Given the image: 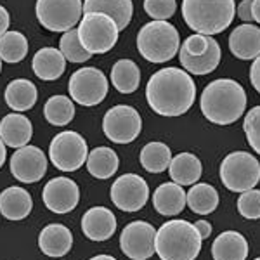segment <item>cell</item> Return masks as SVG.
<instances>
[{
    "label": "cell",
    "mask_w": 260,
    "mask_h": 260,
    "mask_svg": "<svg viewBox=\"0 0 260 260\" xmlns=\"http://www.w3.org/2000/svg\"><path fill=\"white\" fill-rule=\"evenodd\" d=\"M141 165L149 174H161L169 169L172 151L165 142H148L141 151Z\"/></svg>",
    "instance_id": "f546056e"
},
{
    "label": "cell",
    "mask_w": 260,
    "mask_h": 260,
    "mask_svg": "<svg viewBox=\"0 0 260 260\" xmlns=\"http://www.w3.org/2000/svg\"><path fill=\"white\" fill-rule=\"evenodd\" d=\"M238 212L245 219H260V189H248L241 192L238 198Z\"/></svg>",
    "instance_id": "d590c367"
},
{
    "label": "cell",
    "mask_w": 260,
    "mask_h": 260,
    "mask_svg": "<svg viewBox=\"0 0 260 260\" xmlns=\"http://www.w3.org/2000/svg\"><path fill=\"white\" fill-rule=\"evenodd\" d=\"M33 200L30 192L23 187L12 186L0 192V213L7 220H23L30 215Z\"/></svg>",
    "instance_id": "ffe728a7"
},
{
    "label": "cell",
    "mask_w": 260,
    "mask_h": 260,
    "mask_svg": "<svg viewBox=\"0 0 260 260\" xmlns=\"http://www.w3.org/2000/svg\"><path fill=\"white\" fill-rule=\"evenodd\" d=\"M201 113L215 125H231L240 120L246 110V92L241 83L231 78H219L201 92Z\"/></svg>",
    "instance_id": "7a4b0ae2"
},
{
    "label": "cell",
    "mask_w": 260,
    "mask_h": 260,
    "mask_svg": "<svg viewBox=\"0 0 260 260\" xmlns=\"http://www.w3.org/2000/svg\"><path fill=\"white\" fill-rule=\"evenodd\" d=\"M169 172L172 182L179 186H192L196 184L203 174V167L196 154L192 153H180L170 160Z\"/></svg>",
    "instance_id": "cb8c5ba5"
},
{
    "label": "cell",
    "mask_w": 260,
    "mask_h": 260,
    "mask_svg": "<svg viewBox=\"0 0 260 260\" xmlns=\"http://www.w3.org/2000/svg\"><path fill=\"white\" fill-rule=\"evenodd\" d=\"M6 156H7L6 144H4V141L0 139V169H2V165H4V163H6Z\"/></svg>",
    "instance_id": "7bdbcfd3"
},
{
    "label": "cell",
    "mask_w": 260,
    "mask_h": 260,
    "mask_svg": "<svg viewBox=\"0 0 260 260\" xmlns=\"http://www.w3.org/2000/svg\"><path fill=\"white\" fill-rule=\"evenodd\" d=\"M73 246V234L62 224H49L39 234V248L47 257H64Z\"/></svg>",
    "instance_id": "d6986e66"
},
{
    "label": "cell",
    "mask_w": 260,
    "mask_h": 260,
    "mask_svg": "<svg viewBox=\"0 0 260 260\" xmlns=\"http://www.w3.org/2000/svg\"><path fill=\"white\" fill-rule=\"evenodd\" d=\"M111 83L121 94H132L139 89L141 71L132 59H120L111 68Z\"/></svg>",
    "instance_id": "83f0119b"
},
{
    "label": "cell",
    "mask_w": 260,
    "mask_h": 260,
    "mask_svg": "<svg viewBox=\"0 0 260 260\" xmlns=\"http://www.w3.org/2000/svg\"><path fill=\"white\" fill-rule=\"evenodd\" d=\"M78 39L89 54H106L118 42L120 28L115 19L103 12H85L78 21Z\"/></svg>",
    "instance_id": "8992f818"
},
{
    "label": "cell",
    "mask_w": 260,
    "mask_h": 260,
    "mask_svg": "<svg viewBox=\"0 0 260 260\" xmlns=\"http://www.w3.org/2000/svg\"><path fill=\"white\" fill-rule=\"evenodd\" d=\"M120 165L118 154L111 148L101 146L92 149L87 156V170L95 179H110L116 174Z\"/></svg>",
    "instance_id": "4316f807"
},
{
    "label": "cell",
    "mask_w": 260,
    "mask_h": 260,
    "mask_svg": "<svg viewBox=\"0 0 260 260\" xmlns=\"http://www.w3.org/2000/svg\"><path fill=\"white\" fill-rule=\"evenodd\" d=\"M219 174L229 191L245 192L260 182V163L246 151H234L222 160Z\"/></svg>",
    "instance_id": "52a82bcc"
},
{
    "label": "cell",
    "mask_w": 260,
    "mask_h": 260,
    "mask_svg": "<svg viewBox=\"0 0 260 260\" xmlns=\"http://www.w3.org/2000/svg\"><path fill=\"white\" fill-rule=\"evenodd\" d=\"M47 172V156L37 146H23L12 154L11 174L23 184H33L42 180Z\"/></svg>",
    "instance_id": "5bb4252c"
},
{
    "label": "cell",
    "mask_w": 260,
    "mask_h": 260,
    "mask_svg": "<svg viewBox=\"0 0 260 260\" xmlns=\"http://www.w3.org/2000/svg\"><path fill=\"white\" fill-rule=\"evenodd\" d=\"M82 231L90 241H106L116 231V217L110 208H89L82 217Z\"/></svg>",
    "instance_id": "2e32d148"
},
{
    "label": "cell",
    "mask_w": 260,
    "mask_h": 260,
    "mask_svg": "<svg viewBox=\"0 0 260 260\" xmlns=\"http://www.w3.org/2000/svg\"><path fill=\"white\" fill-rule=\"evenodd\" d=\"M37 19L49 31H68L78 24L83 12L82 0H37Z\"/></svg>",
    "instance_id": "ba28073f"
},
{
    "label": "cell",
    "mask_w": 260,
    "mask_h": 260,
    "mask_svg": "<svg viewBox=\"0 0 260 260\" xmlns=\"http://www.w3.org/2000/svg\"><path fill=\"white\" fill-rule=\"evenodd\" d=\"M144 11L151 19L167 21L177 11L175 0H144Z\"/></svg>",
    "instance_id": "8d00e7d4"
},
{
    "label": "cell",
    "mask_w": 260,
    "mask_h": 260,
    "mask_svg": "<svg viewBox=\"0 0 260 260\" xmlns=\"http://www.w3.org/2000/svg\"><path fill=\"white\" fill-rule=\"evenodd\" d=\"M194 228L198 229L201 240H208V236L212 234V225H210V222H207V220H196Z\"/></svg>",
    "instance_id": "ab89813d"
},
{
    "label": "cell",
    "mask_w": 260,
    "mask_h": 260,
    "mask_svg": "<svg viewBox=\"0 0 260 260\" xmlns=\"http://www.w3.org/2000/svg\"><path fill=\"white\" fill-rule=\"evenodd\" d=\"M229 50L241 61L260 56V28L255 24H240L229 35Z\"/></svg>",
    "instance_id": "e0dca14e"
},
{
    "label": "cell",
    "mask_w": 260,
    "mask_h": 260,
    "mask_svg": "<svg viewBox=\"0 0 260 260\" xmlns=\"http://www.w3.org/2000/svg\"><path fill=\"white\" fill-rule=\"evenodd\" d=\"M236 16L234 0H182V18L194 33L217 35L231 26Z\"/></svg>",
    "instance_id": "3957f363"
},
{
    "label": "cell",
    "mask_w": 260,
    "mask_h": 260,
    "mask_svg": "<svg viewBox=\"0 0 260 260\" xmlns=\"http://www.w3.org/2000/svg\"><path fill=\"white\" fill-rule=\"evenodd\" d=\"M222 57V50L220 45L217 40H213V44L210 45V49L203 54V56L198 57H184L179 56V61L182 64V68L187 71V73L192 75H208L212 71L217 70Z\"/></svg>",
    "instance_id": "4dcf8cb0"
},
{
    "label": "cell",
    "mask_w": 260,
    "mask_h": 260,
    "mask_svg": "<svg viewBox=\"0 0 260 260\" xmlns=\"http://www.w3.org/2000/svg\"><path fill=\"white\" fill-rule=\"evenodd\" d=\"M87 156H89V148L78 132L64 130L50 141L49 158L61 172L78 170L87 161Z\"/></svg>",
    "instance_id": "9c48e42d"
},
{
    "label": "cell",
    "mask_w": 260,
    "mask_h": 260,
    "mask_svg": "<svg viewBox=\"0 0 260 260\" xmlns=\"http://www.w3.org/2000/svg\"><path fill=\"white\" fill-rule=\"evenodd\" d=\"M33 136L31 121L21 113H9L0 120V139L9 148H23Z\"/></svg>",
    "instance_id": "ac0fdd59"
},
{
    "label": "cell",
    "mask_w": 260,
    "mask_h": 260,
    "mask_svg": "<svg viewBox=\"0 0 260 260\" xmlns=\"http://www.w3.org/2000/svg\"><path fill=\"white\" fill-rule=\"evenodd\" d=\"M59 50L62 56H64V59L70 62H85L92 57V54L87 52L83 49V45L80 44L77 28H71V30L62 33L59 40Z\"/></svg>",
    "instance_id": "836d02e7"
},
{
    "label": "cell",
    "mask_w": 260,
    "mask_h": 260,
    "mask_svg": "<svg viewBox=\"0 0 260 260\" xmlns=\"http://www.w3.org/2000/svg\"><path fill=\"white\" fill-rule=\"evenodd\" d=\"M146 99L160 116H180L191 110L196 99V83L186 70L163 68L148 80Z\"/></svg>",
    "instance_id": "6da1fadb"
},
{
    "label": "cell",
    "mask_w": 260,
    "mask_h": 260,
    "mask_svg": "<svg viewBox=\"0 0 260 260\" xmlns=\"http://www.w3.org/2000/svg\"><path fill=\"white\" fill-rule=\"evenodd\" d=\"M45 207L54 213H68L75 210L80 200V189L75 180L68 177H56L49 180L42 192Z\"/></svg>",
    "instance_id": "9a60e30c"
},
{
    "label": "cell",
    "mask_w": 260,
    "mask_h": 260,
    "mask_svg": "<svg viewBox=\"0 0 260 260\" xmlns=\"http://www.w3.org/2000/svg\"><path fill=\"white\" fill-rule=\"evenodd\" d=\"M156 229L144 220H134L120 234V248L132 260H148L154 253Z\"/></svg>",
    "instance_id": "4fadbf2b"
},
{
    "label": "cell",
    "mask_w": 260,
    "mask_h": 260,
    "mask_svg": "<svg viewBox=\"0 0 260 260\" xmlns=\"http://www.w3.org/2000/svg\"><path fill=\"white\" fill-rule=\"evenodd\" d=\"M111 201L123 212H137L148 203V182L137 174H123L113 182L110 191Z\"/></svg>",
    "instance_id": "7c38bea8"
},
{
    "label": "cell",
    "mask_w": 260,
    "mask_h": 260,
    "mask_svg": "<svg viewBox=\"0 0 260 260\" xmlns=\"http://www.w3.org/2000/svg\"><path fill=\"white\" fill-rule=\"evenodd\" d=\"M83 12H103L115 19L120 30L130 24L134 14L132 0H83Z\"/></svg>",
    "instance_id": "d4e9b609"
},
{
    "label": "cell",
    "mask_w": 260,
    "mask_h": 260,
    "mask_svg": "<svg viewBox=\"0 0 260 260\" xmlns=\"http://www.w3.org/2000/svg\"><path fill=\"white\" fill-rule=\"evenodd\" d=\"M104 136L116 144H128L139 137L142 118L139 111L127 104H118L106 111L103 118Z\"/></svg>",
    "instance_id": "8fae6325"
},
{
    "label": "cell",
    "mask_w": 260,
    "mask_h": 260,
    "mask_svg": "<svg viewBox=\"0 0 260 260\" xmlns=\"http://www.w3.org/2000/svg\"><path fill=\"white\" fill-rule=\"evenodd\" d=\"M90 260H116V258L111 257V255H98V257H92Z\"/></svg>",
    "instance_id": "ee69618b"
},
{
    "label": "cell",
    "mask_w": 260,
    "mask_h": 260,
    "mask_svg": "<svg viewBox=\"0 0 260 260\" xmlns=\"http://www.w3.org/2000/svg\"><path fill=\"white\" fill-rule=\"evenodd\" d=\"M153 207L161 215H177L186 207V192L175 182H165L153 192Z\"/></svg>",
    "instance_id": "603a6c76"
},
{
    "label": "cell",
    "mask_w": 260,
    "mask_h": 260,
    "mask_svg": "<svg viewBox=\"0 0 260 260\" xmlns=\"http://www.w3.org/2000/svg\"><path fill=\"white\" fill-rule=\"evenodd\" d=\"M255 260H260V257H258V258H255Z\"/></svg>",
    "instance_id": "bcb514c9"
},
{
    "label": "cell",
    "mask_w": 260,
    "mask_h": 260,
    "mask_svg": "<svg viewBox=\"0 0 260 260\" xmlns=\"http://www.w3.org/2000/svg\"><path fill=\"white\" fill-rule=\"evenodd\" d=\"M243 130L246 134V141H248L250 148L260 154V106L251 108L245 115Z\"/></svg>",
    "instance_id": "e575fe53"
},
{
    "label": "cell",
    "mask_w": 260,
    "mask_h": 260,
    "mask_svg": "<svg viewBox=\"0 0 260 260\" xmlns=\"http://www.w3.org/2000/svg\"><path fill=\"white\" fill-rule=\"evenodd\" d=\"M238 18L241 21H246V23H250L251 19H253V16H251V0H243V2L238 6Z\"/></svg>",
    "instance_id": "f35d334b"
},
{
    "label": "cell",
    "mask_w": 260,
    "mask_h": 260,
    "mask_svg": "<svg viewBox=\"0 0 260 260\" xmlns=\"http://www.w3.org/2000/svg\"><path fill=\"white\" fill-rule=\"evenodd\" d=\"M44 116L54 127H64L75 118L73 101L66 95H52L44 106Z\"/></svg>",
    "instance_id": "1f68e13d"
},
{
    "label": "cell",
    "mask_w": 260,
    "mask_h": 260,
    "mask_svg": "<svg viewBox=\"0 0 260 260\" xmlns=\"http://www.w3.org/2000/svg\"><path fill=\"white\" fill-rule=\"evenodd\" d=\"M250 82L253 85V89L260 94V56L255 57L253 64L250 68Z\"/></svg>",
    "instance_id": "74e56055"
},
{
    "label": "cell",
    "mask_w": 260,
    "mask_h": 260,
    "mask_svg": "<svg viewBox=\"0 0 260 260\" xmlns=\"http://www.w3.org/2000/svg\"><path fill=\"white\" fill-rule=\"evenodd\" d=\"M33 73L45 82L57 80L66 70V59L56 47H44L33 56Z\"/></svg>",
    "instance_id": "44dd1931"
},
{
    "label": "cell",
    "mask_w": 260,
    "mask_h": 260,
    "mask_svg": "<svg viewBox=\"0 0 260 260\" xmlns=\"http://www.w3.org/2000/svg\"><path fill=\"white\" fill-rule=\"evenodd\" d=\"M28 56V40L23 33L9 31L0 35V59L6 62H19Z\"/></svg>",
    "instance_id": "d6a6232c"
},
{
    "label": "cell",
    "mask_w": 260,
    "mask_h": 260,
    "mask_svg": "<svg viewBox=\"0 0 260 260\" xmlns=\"http://www.w3.org/2000/svg\"><path fill=\"white\" fill-rule=\"evenodd\" d=\"M9 23H11V16L7 9L4 6H0V35H4V33L7 31V28H9Z\"/></svg>",
    "instance_id": "60d3db41"
},
{
    "label": "cell",
    "mask_w": 260,
    "mask_h": 260,
    "mask_svg": "<svg viewBox=\"0 0 260 260\" xmlns=\"http://www.w3.org/2000/svg\"><path fill=\"white\" fill-rule=\"evenodd\" d=\"M0 71H2V59H0Z\"/></svg>",
    "instance_id": "f6af8a7d"
},
{
    "label": "cell",
    "mask_w": 260,
    "mask_h": 260,
    "mask_svg": "<svg viewBox=\"0 0 260 260\" xmlns=\"http://www.w3.org/2000/svg\"><path fill=\"white\" fill-rule=\"evenodd\" d=\"M110 89L106 75L98 68H80L70 77V98L82 106H98L104 101Z\"/></svg>",
    "instance_id": "30bf717a"
},
{
    "label": "cell",
    "mask_w": 260,
    "mask_h": 260,
    "mask_svg": "<svg viewBox=\"0 0 260 260\" xmlns=\"http://www.w3.org/2000/svg\"><path fill=\"white\" fill-rule=\"evenodd\" d=\"M4 95L12 111H28L37 103V87L26 78H16L7 85Z\"/></svg>",
    "instance_id": "484cf974"
},
{
    "label": "cell",
    "mask_w": 260,
    "mask_h": 260,
    "mask_svg": "<svg viewBox=\"0 0 260 260\" xmlns=\"http://www.w3.org/2000/svg\"><path fill=\"white\" fill-rule=\"evenodd\" d=\"M137 49L141 56L149 62H167L174 59L180 49L177 28L169 21L146 23L137 35Z\"/></svg>",
    "instance_id": "5b68a950"
},
{
    "label": "cell",
    "mask_w": 260,
    "mask_h": 260,
    "mask_svg": "<svg viewBox=\"0 0 260 260\" xmlns=\"http://www.w3.org/2000/svg\"><path fill=\"white\" fill-rule=\"evenodd\" d=\"M212 257L213 260H246L248 241L236 231H225L213 241Z\"/></svg>",
    "instance_id": "7402d4cb"
},
{
    "label": "cell",
    "mask_w": 260,
    "mask_h": 260,
    "mask_svg": "<svg viewBox=\"0 0 260 260\" xmlns=\"http://www.w3.org/2000/svg\"><path fill=\"white\" fill-rule=\"evenodd\" d=\"M201 236L187 220L165 222L156 231L154 253L161 260H196L201 250Z\"/></svg>",
    "instance_id": "277c9868"
},
{
    "label": "cell",
    "mask_w": 260,
    "mask_h": 260,
    "mask_svg": "<svg viewBox=\"0 0 260 260\" xmlns=\"http://www.w3.org/2000/svg\"><path fill=\"white\" fill-rule=\"evenodd\" d=\"M251 16L257 23H260V0H251Z\"/></svg>",
    "instance_id": "b9f144b4"
},
{
    "label": "cell",
    "mask_w": 260,
    "mask_h": 260,
    "mask_svg": "<svg viewBox=\"0 0 260 260\" xmlns=\"http://www.w3.org/2000/svg\"><path fill=\"white\" fill-rule=\"evenodd\" d=\"M186 203L194 213L208 215L219 207V192L210 184H192L189 192H186Z\"/></svg>",
    "instance_id": "f1b7e54d"
}]
</instances>
